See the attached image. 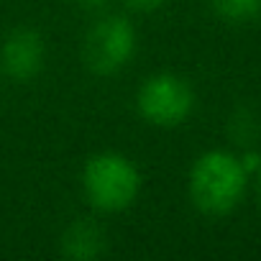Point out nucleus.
<instances>
[{
  "label": "nucleus",
  "mask_w": 261,
  "mask_h": 261,
  "mask_svg": "<svg viewBox=\"0 0 261 261\" xmlns=\"http://www.w3.org/2000/svg\"><path fill=\"white\" fill-rule=\"evenodd\" d=\"M248 177L251 174L238 154L210 149L200 154L190 169V200L202 215H228L241 205L248 190Z\"/></svg>",
  "instance_id": "1"
},
{
  "label": "nucleus",
  "mask_w": 261,
  "mask_h": 261,
  "mask_svg": "<svg viewBox=\"0 0 261 261\" xmlns=\"http://www.w3.org/2000/svg\"><path fill=\"white\" fill-rule=\"evenodd\" d=\"M82 190L95 210L120 213L136 202L141 192V172L125 154L100 151L85 162Z\"/></svg>",
  "instance_id": "2"
},
{
  "label": "nucleus",
  "mask_w": 261,
  "mask_h": 261,
  "mask_svg": "<svg viewBox=\"0 0 261 261\" xmlns=\"http://www.w3.org/2000/svg\"><path fill=\"white\" fill-rule=\"evenodd\" d=\"M136 54V29L120 13H105L92 21L85 34L82 57L92 74L110 77Z\"/></svg>",
  "instance_id": "3"
},
{
  "label": "nucleus",
  "mask_w": 261,
  "mask_h": 261,
  "mask_svg": "<svg viewBox=\"0 0 261 261\" xmlns=\"http://www.w3.org/2000/svg\"><path fill=\"white\" fill-rule=\"evenodd\" d=\"M136 110L156 128H177L195 110V90L174 72H156L139 87Z\"/></svg>",
  "instance_id": "4"
},
{
  "label": "nucleus",
  "mask_w": 261,
  "mask_h": 261,
  "mask_svg": "<svg viewBox=\"0 0 261 261\" xmlns=\"http://www.w3.org/2000/svg\"><path fill=\"white\" fill-rule=\"evenodd\" d=\"M44 62H46L44 36L29 26L11 31L8 39L3 41V49H0V64L13 82H31L34 77L41 74Z\"/></svg>",
  "instance_id": "5"
},
{
  "label": "nucleus",
  "mask_w": 261,
  "mask_h": 261,
  "mask_svg": "<svg viewBox=\"0 0 261 261\" xmlns=\"http://www.w3.org/2000/svg\"><path fill=\"white\" fill-rule=\"evenodd\" d=\"M105 230L92 218H77L62 236V253L74 261H92L105 253Z\"/></svg>",
  "instance_id": "6"
},
{
  "label": "nucleus",
  "mask_w": 261,
  "mask_h": 261,
  "mask_svg": "<svg viewBox=\"0 0 261 261\" xmlns=\"http://www.w3.org/2000/svg\"><path fill=\"white\" fill-rule=\"evenodd\" d=\"M213 13L233 26L253 23L261 18V0H210Z\"/></svg>",
  "instance_id": "7"
},
{
  "label": "nucleus",
  "mask_w": 261,
  "mask_h": 261,
  "mask_svg": "<svg viewBox=\"0 0 261 261\" xmlns=\"http://www.w3.org/2000/svg\"><path fill=\"white\" fill-rule=\"evenodd\" d=\"M123 3L130 11H136V13H154V11H159L167 3V0H123Z\"/></svg>",
  "instance_id": "8"
},
{
  "label": "nucleus",
  "mask_w": 261,
  "mask_h": 261,
  "mask_svg": "<svg viewBox=\"0 0 261 261\" xmlns=\"http://www.w3.org/2000/svg\"><path fill=\"white\" fill-rule=\"evenodd\" d=\"M80 8L87 11V13H100L105 6H108V0H77Z\"/></svg>",
  "instance_id": "9"
},
{
  "label": "nucleus",
  "mask_w": 261,
  "mask_h": 261,
  "mask_svg": "<svg viewBox=\"0 0 261 261\" xmlns=\"http://www.w3.org/2000/svg\"><path fill=\"white\" fill-rule=\"evenodd\" d=\"M256 177H258L256 179V195H258V202H261V169L256 172Z\"/></svg>",
  "instance_id": "10"
}]
</instances>
